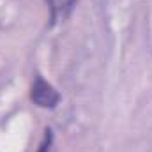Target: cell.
Instances as JSON below:
<instances>
[{
    "label": "cell",
    "mask_w": 152,
    "mask_h": 152,
    "mask_svg": "<svg viewBox=\"0 0 152 152\" xmlns=\"http://www.w3.org/2000/svg\"><path fill=\"white\" fill-rule=\"evenodd\" d=\"M48 7H50V14H51V20L53 21H58V20H64L73 5L76 4V0H46Z\"/></svg>",
    "instance_id": "7a4b0ae2"
},
{
    "label": "cell",
    "mask_w": 152,
    "mask_h": 152,
    "mask_svg": "<svg viewBox=\"0 0 152 152\" xmlns=\"http://www.w3.org/2000/svg\"><path fill=\"white\" fill-rule=\"evenodd\" d=\"M39 152H53V136H51V131H46V136L39 147Z\"/></svg>",
    "instance_id": "3957f363"
},
{
    "label": "cell",
    "mask_w": 152,
    "mask_h": 152,
    "mask_svg": "<svg viewBox=\"0 0 152 152\" xmlns=\"http://www.w3.org/2000/svg\"><path fill=\"white\" fill-rule=\"evenodd\" d=\"M30 97L41 108H55L60 101V94L55 90V87L42 78H36L30 90Z\"/></svg>",
    "instance_id": "6da1fadb"
}]
</instances>
